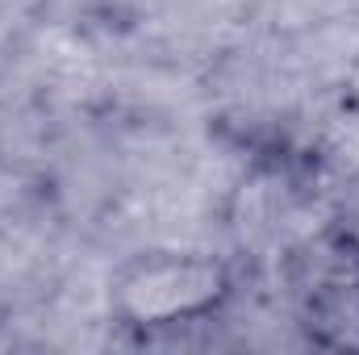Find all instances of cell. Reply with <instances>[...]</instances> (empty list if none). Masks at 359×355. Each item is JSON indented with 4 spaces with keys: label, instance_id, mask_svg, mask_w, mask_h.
I'll return each instance as SVG.
<instances>
[{
    "label": "cell",
    "instance_id": "6da1fadb",
    "mask_svg": "<svg viewBox=\"0 0 359 355\" xmlns=\"http://www.w3.org/2000/svg\"><path fill=\"white\" fill-rule=\"evenodd\" d=\"M109 314L138 335L213 322L234 301V267L201 247H147L109 276Z\"/></svg>",
    "mask_w": 359,
    "mask_h": 355
},
{
    "label": "cell",
    "instance_id": "7a4b0ae2",
    "mask_svg": "<svg viewBox=\"0 0 359 355\" xmlns=\"http://www.w3.org/2000/svg\"><path fill=\"white\" fill-rule=\"evenodd\" d=\"M280 284L297 330L326 351H359V234L326 222L280 260Z\"/></svg>",
    "mask_w": 359,
    "mask_h": 355
}]
</instances>
